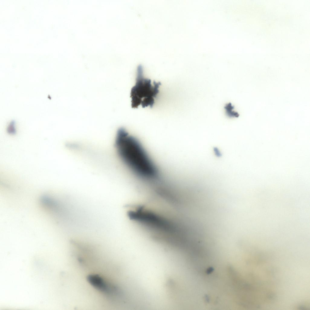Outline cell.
Returning a JSON list of instances; mask_svg holds the SVG:
<instances>
[{
    "mask_svg": "<svg viewBox=\"0 0 310 310\" xmlns=\"http://www.w3.org/2000/svg\"><path fill=\"white\" fill-rule=\"evenodd\" d=\"M143 74L142 67L140 65L137 68L135 84L131 91L132 108H137L140 105L143 108L148 106L152 108L154 103V98L159 92L158 89L161 83L154 81L153 85L151 80L144 78Z\"/></svg>",
    "mask_w": 310,
    "mask_h": 310,
    "instance_id": "7a4b0ae2",
    "label": "cell"
},
{
    "mask_svg": "<svg viewBox=\"0 0 310 310\" xmlns=\"http://www.w3.org/2000/svg\"><path fill=\"white\" fill-rule=\"evenodd\" d=\"M115 146L122 161L138 176L147 180L157 177V167L142 145L123 128L117 131Z\"/></svg>",
    "mask_w": 310,
    "mask_h": 310,
    "instance_id": "6da1fadb",
    "label": "cell"
},
{
    "mask_svg": "<svg viewBox=\"0 0 310 310\" xmlns=\"http://www.w3.org/2000/svg\"><path fill=\"white\" fill-rule=\"evenodd\" d=\"M127 252H128V251H127Z\"/></svg>",
    "mask_w": 310,
    "mask_h": 310,
    "instance_id": "3957f363",
    "label": "cell"
}]
</instances>
